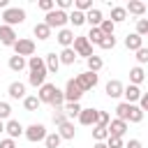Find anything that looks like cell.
<instances>
[{"instance_id": "1", "label": "cell", "mask_w": 148, "mask_h": 148, "mask_svg": "<svg viewBox=\"0 0 148 148\" xmlns=\"http://www.w3.org/2000/svg\"><path fill=\"white\" fill-rule=\"evenodd\" d=\"M28 83L32 86V88H42L44 83H46V65H44V58H39V56H30L28 58Z\"/></svg>"}, {"instance_id": "2", "label": "cell", "mask_w": 148, "mask_h": 148, "mask_svg": "<svg viewBox=\"0 0 148 148\" xmlns=\"http://www.w3.org/2000/svg\"><path fill=\"white\" fill-rule=\"evenodd\" d=\"M0 16H2V23L5 25H12L14 28V25H21L25 21V9H21V7H7Z\"/></svg>"}, {"instance_id": "3", "label": "cell", "mask_w": 148, "mask_h": 148, "mask_svg": "<svg viewBox=\"0 0 148 148\" xmlns=\"http://www.w3.org/2000/svg\"><path fill=\"white\" fill-rule=\"evenodd\" d=\"M44 23L53 30V28H58V30H62L67 23H69V14L67 12H60V9H53V12H49L46 16H44Z\"/></svg>"}, {"instance_id": "4", "label": "cell", "mask_w": 148, "mask_h": 148, "mask_svg": "<svg viewBox=\"0 0 148 148\" xmlns=\"http://www.w3.org/2000/svg\"><path fill=\"white\" fill-rule=\"evenodd\" d=\"M12 49H14V56L30 58V56H35V39H30V37H18Z\"/></svg>"}, {"instance_id": "5", "label": "cell", "mask_w": 148, "mask_h": 148, "mask_svg": "<svg viewBox=\"0 0 148 148\" xmlns=\"http://www.w3.org/2000/svg\"><path fill=\"white\" fill-rule=\"evenodd\" d=\"M46 127L42 125V123H32V125H28L25 127V132H23V136L30 141V143H37V141H44L46 139Z\"/></svg>"}, {"instance_id": "6", "label": "cell", "mask_w": 148, "mask_h": 148, "mask_svg": "<svg viewBox=\"0 0 148 148\" xmlns=\"http://www.w3.org/2000/svg\"><path fill=\"white\" fill-rule=\"evenodd\" d=\"M72 49H74V53H76V56H83L86 60L92 56V44L88 42V37H86V35H79V37H74V44H72Z\"/></svg>"}, {"instance_id": "7", "label": "cell", "mask_w": 148, "mask_h": 148, "mask_svg": "<svg viewBox=\"0 0 148 148\" xmlns=\"http://www.w3.org/2000/svg\"><path fill=\"white\" fill-rule=\"evenodd\" d=\"M74 81L79 83V88H81L83 92H88V90H92V88L97 86V81H99V76L86 69V72H81V74H76V79H74Z\"/></svg>"}, {"instance_id": "8", "label": "cell", "mask_w": 148, "mask_h": 148, "mask_svg": "<svg viewBox=\"0 0 148 148\" xmlns=\"http://www.w3.org/2000/svg\"><path fill=\"white\" fill-rule=\"evenodd\" d=\"M65 102H79L81 97H83V90L79 88V83L74 81V79H69L67 83H65Z\"/></svg>"}, {"instance_id": "9", "label": "cell", "mask_w": 148, "mask_h": 148, "mask_svg": "<svg viewBox=\"0 0 148 148\" xmlns=\"http://www.w3.org/2000/svg\"><path fill=\"white\" fill-rule=\"evenodd\" d=\"M79 123L86 127H95L99 123V109H83L79 113Z\"/></svg>"}, {"instance_id": "10", "label": "cell", "mask_w": 148, "mask_h": 148, "mask_svg": "<svg viewBox=\"0 0 148 148\" xmlns=\"http://www.w3.org/2000/svg\"><path fill=\"white\" fill-rule=\"evenodd\" d=\"M5 132H7V136L9 139H18V136H23V132H25V127L18 123V120H14V118H9L7 123H5Z\"/></svg>"}, {"instance_id": "11", "label": "cell", "mask_w": 148, "mask_h": 148, "mask_svg": "<svg viewBox=\"0 0 148 148\" xmlns=\"http://www.w3.org/2000/svg\"><path fill=\"white\" fill-rule=\"evenodd\" d=\"M56 90H58V86H53V83H44L42 88H37V97H39V102H42V104H51Z\"/></svg>"}, {"instance_id": "12", "label": "cell", "mask_w": 148, "mask_h": 148, "mask_svg": "<svg viewBox=\"0 0 148 148\" xmlns=\"http://www.w3.org/2000/svg\"><path fill=\"white\" fill-rule=\"evenodd\" d=\"M18 37H16V32H14V28L12 25H0V44L2 46H14V42H16Z\"/></svg>"}, {"instance_id": "13", "label": "cell", "mask_w": 148, "mask_h": 148, "mask_svg": "<svg viewBox=\"0 0 148 148\" xmlns=\"http://www.w3.org/2000/svg\"><path fill=\"white\" fill-rule=\"evenodd\" d=\"M123 90H125V86H123L118 79H111V81L106 83V88H104L106 97H111V99H118V97H123Z\"/></svg>"}, {"instance_id": "14", "label": "cell", "mask_w": 148, "mask_h": 148, "mask_svg": "<svg viewBox=\"0 0 148 148\" xmlns=\"http://www.w3.org/2000/svg\"><path fill=\"white\" fill-rule=\"evenodd\" d=\"M109 136H118V139H123L125 136V132H127V123L125 120H118V118H113L111 123H109Z\"/></svg>"}, {"instance_id": "15", "label": "cell", "mask_w": 148, "mask_h": 148, "mask_svg": "<svg viewBox=\"0 0 148 148\" xmlns=\"http://www.w3.org/2000/svg\"><path fill=\"white\" fill-rule=\"evenodd\" d=\"M74 30H69V28H62V30H58V35H56V39H58V44L62 46V49H69L72 44H74Z\"/></svg>"}, {"instance_id": "16", "label": "cell", "mask_w": 148, "mask_h": 148, "mask_svg": "<svg viewBox=\"0 0 148 148\" xmlns=\"http://www.w3.org/2000/svg\"><path fill=\"white\" fill-rule=\"evenodd\" d=\"M141 95H143V92H141V88H139V86H132V83H130V86H125V90H123V97H125V102H127V104H136V102L141 99Z\"/></svg>"}, {"instance_id": "17", "label": "cell", "mask_w": 148, "mask_h": 148, "mask_svg": "<svg viewBox=\"0 0 148 148\" xmlns=\"http://www.w3.org/2000/svg\"><path fill=\"white\" fill-rule=\"evenodd\" d=\"M7 92H9L12 99H25V83H21V81H12L9 88H7Z\"/></svg>"}, {"instance_id": "18", "label": "cell", "mask_w": 148, "mask_h": 148, "mask_svg": "<svg viewBox=\"0 0 148 148\" xmlns=\"http://www.w3.org/2000/svg\"><path fill=\"white\" fill-rule=\"evenodd\" d=\"M141 46H143V37H141V35L130 32V35L125 37V49H130V51H134V53H136Z\"/></svg>"}, {"instance_id": "19", "label": "cell", "mask_w": 148, "mask_h": 148, "mask_svg": "<svg viewBox=\"0 0 148 148\" xmlns=\"http://www.w3.org/2000/svg\"><path fill=\"white\" fill-rule=\"evenodd\" d=\"M125 12H127V14H134V16H143V14H146V2H141V0H130V2L125 5Z\"/></svg>"}, {"instance_id": "20", "label": "cell", "mask_w": 148, "mask_h": 148, "mask_svg": "<svg viewBox=\"0 0 148 148\" xmlns=\"http://www.w3.org/2000/svg\"><path fill=\"white\" fill-rule=\"evenodd\" d=\"M102 21H104V16H102V12H99L97 7H92L90 12H86V23H88L90 28H99Z\"/></svg>"}, {"instance_id": "21", "label": "cell", "mask_w": 148, "mask_h": 148, "mask_svg": "<svg viewBox=\"0 0 148 148\" xmlns=\"http://www.w3.org/2000/svg\"><path fill=\"white\" fill-rule=\"evenodd\" d=\"M44 65H46V72H49V74H58V69H60V58H58L56 53H46V56H44Z\"/></svg>"}, {"instance_id": "22", "label": "cell", "mask_w": 148, "mask_h": 148, "mask_svg": "<svg viewBox=\"0 0 148 148\" xmlns=\"http://www.w3.org/2000/svg\"><path fill=\"white\" fill-rule=\"evenodd\" d=\"M58 134H60V139H65V141H72V139L76 136V130H74V123H72V120H67V123H62V125L58 127Z\"/></svg>"}, {"instance_id": "23", "label": "cell", "mask_w": 148, "mask_h": 148, "mask_svg": "<svg viewBox=\"0 0 148 148\" xmlns=\"http://www.w3.org/2000/svg\"><path fill=\"white\" fill-rule=\"evenodd\" d=\"M62 111L67 113V118L74 123V118H79V113L83 111V106L79 104V102H65V106H62Z\"/></svg>"}, {"instance_id": "24", "label": "cell", "mask_w": 148, "mask_h": 148, "mask_svg": "<svg viewBox=\"0 0 148 148\" xmlns=\"http://www.w3.org/2000/svg\"><path fill=\"white\" fill-rule=\"evenodd\" d=\"M32 32H35V37H37L39 42H44V39H49V37H51V28H49L44 21H42V23H35Z\"/></svg>"}, {"instance_id": "25", "label": "cell", "mask_w": 148, "mask_h": 148, "mask_svg": "<svg viewBox=\"0 0 148 148\" xmlns=\"http://www.w3.org/2000/svg\"><path fill=\"white\" fill-rule=\"evenodd\" d=\"M7 65H9V69H12V72H23V69L28 67V58H21V56H12Z\"/></svg>"}, {"instance_id": "26", "label": "cell", "mask_w": 148, "mask_h": 148, "mask_svg": "<svg viewBox=\"0 0 148 148\" xmlns=\"http://www.w3.org/2000/svg\"><path fill=\"white\" fill-rule=\"evenodd\" d=\"M143 79H146L143 67H139V65H136V67H132V69H130V83H132V86H141V83H143Z\"/></svg>"}, {"instance_id": "27", "label": "cell", "mask_w": 148, "mask_h": 148, "mask_svg": "<svg viewBox=\"0 0 148 148\" xmlns=\"http://www.w3.org/2000/svg\"><path fill=\"white\" fill-rule=\"evenodd\" d=\"M58 58H60V65H74V62H76V53H74L72 46H69V49H62V51L58 53Z\"/></svg>"}, {"instance_id": "28", "label": "cell", "mask_w": 148, "mask_h": 148, "mask_svg": "<svg viewBox=\"0 0 148 148\" xmlns=\"http://www.w3.org/2000/svg\"><path fill=\"white\" fill-rule=\"evenodd\" d=\"M86 67H88V72H92V74H97V72H99V69L104 67V60H102L99 56H95V53H92V56H90V58L86 60Z\"/></svg>"}, {"instance_id": "29", "label": "cell", "mask_w": 148, "mask_h": 148, "mask_svg": "<svg viewBox=\"0 0 148 148\" xmlns=\"http://www.w3.org/2000/svg\"><path fill=\"white\" fill-rule=\"evenodd\" d=\"M111 21H113V23H123V21H127V12H125V7L113 5V7H111Z\"/></svg>"}, {"instance_id": "30", "label": "cell", "mask_w": 148, "mask_h": 148, "mask_svg": "<svg viewBox=\"0 0 148 148\" xmlns=\"http://www.w3.org/2000/svg\"><path fill=\"white\" fill-rule=\"evenodd\" d=\"M39 106H42V102H39L37 95H25V99H23V109L25 111H37Z\"/></svg>"}, {"instance_id": "31", "label": "cell", "mask_w": 148, "mask_h": 148, "mask_svg": "<svg viewBox=\"0 0 148 148\" xmlns=\"http://www.w3.org/2000/svg\"><path fill=\"white\" fill-rule=\"evenodd\" d=\"M143 120V111L139 109V104H130V113H127V123H141Z\"/></svg>"}, {"instance_id": "32", "label": "cell", "mask_w": 148, "mask_h": 148, "mask_svg": "<svg viewBox=\"0 0 148 148\" xmlns=\"http://www.w3.org/2000/svg\"><path fill=\"white\" fill-rule=\"evenodd\" d=\"M69 23H72L74 28H81V25L86 23V14L79 12V9H72V14H69Z\"/></svg>"}, {"instance_id": "33", "label": "cell", "mask_w": 148, "mask_h": 148, "mask_svg": "<svg viewBox=\"0 0 148 148\" xmlns=\"http://www.w3.org/2000/svg\"><path fill=\"white\" fill-rule=\"evenodd\" d=\"M92 139H95V141H106V139H109V130H106L104 125H95V127H92Z\"/></svg>"}, {"instance_id": "34", "label": "cell", "mask_w": 148, "mask_h": 148, "mask_svg": "<svg viewBox=\"0 0 148 148\" xmlns=\"http://www.w3.org/2000/svg\"><path fill=\"white\" fill-rule=\"evenodd\" d=\"M60 134L58 132H51V134H46V139H44V148H58L60 146Z\"/></svg>"}, {"instance_id": "35", "label": "cell", "mask_w": 148, "mask_h": 148, "mask_svg": "<svg viewBox=\"0 0 148 148\" xmlns=\"http://www.w3.org/2000/svg\"><path fill=\"white\" fill-rule=\"evenodd\" d=\"M86 37H88V42H90V44L99 46V42H102V37H104V35H102V30H99V28H90V32H88Z\"/></svg>"}, {"instance_id": "36", "label": "cell", "mask_w": 148, "mask_h": 148, "mask_svg": "<svg viewBox=\"0 0 148 148\" xmlns=\"http://www.w3.org/2000/svg\"><path fill=\"white\" fill-rule=\"evenodd\" d=\"M127 113H130V104H127V102H120V104L116 106V118L127 123Z\"/></svg>"}, {"instance_id": "37", "label": "cell", "mask_w": 148, "mask_h": 148, "mask_svg": "<svg viewBox=\"0 0 148 148\" xmlns=\"http://www.w3.org/2000/svg\"><path fill=\"white\" fill-rule=\"evenodd\" d=\"M116 35H104L102 37V42H99V49H104V51H109V49H113L116 46Z\"/></svg>"}, {"instance_id": "38", "label": "cell", "mask_w": 148, "mask_h": 148, "mask_svg": "<svg viewBox=\"0 0 148 148\" xmlns=\"http://www.w3.org/2000/svg\"><path fill=\"white\" fill-rule=\"evenodd\" d=\"M51 106H53V109H62V106H65V92H62L60 88L56 90V95H53V99H51Z\"/></svg>"}, {"instance_id": "39", "label": "cell", "mask_w": 148, "mask_h": 148, "mask_svg": "<svg viewBox=\"0 0 148 148\" xmlns=\"http://www.w3.org/2000/svg\"><path fill=\"white\" fill-rule=\"evenodd\" d=\"M99 30H102V35H113V30H116V23H113L111 18H104V21L99 23Z\"/></svg>"}, {"instance_id": "40", "label": "cell", "mask_w": 148, "mask_h": 148, "mask_svg": "<svg viewBox=\"0 0 148 148\" xmlns=\"http://www.w3.org/2000/svg\"><path fill=\"white\" fill-rule=\"evenodd\" d=\"M74 9H79V12H90L92 9V0H74Z\"/></svg>"}, {"instance_id": "41", "label": "cell", "mask_w": 148, "mask_h": 148, "mask_svg": "<svg viewBox=\"0 0 148 148\" xmlns=\"http://www.w3.org/2000/svg\"><path fill=\"white\" fill-rule=\"evenodd\" d=\"M67 120H69V118H67V113H65L62 109H56V113H53V125H56V127H60V125H62V123H67Z\"/></svg>"}, {"instance_id": "42", "label": "cell", "mask_w": 148, "mask_h": 148, "mask_svg": "<svg viewBox=\"0 0 148 148\" xmlns=\"http://www.w3.org/2000/svg\"><path fill=\"white\" fill-rule=\"evenodd\" d=\"M136 35H141V37H148V18H139L136 21V30H134Z\"/></svg>"}, {"instance_id": "43", "label": "cell", "mask_w": 148, "mask_h": 148, "mask_svg": "<svg viewBox=\"0 0 148 148\" xmlns=\"http://www.w3.org/2000/svg\"><path fill=\"white\" fill-rule=\"evenodd\" d=\"M37 7H39L42 12H46V14H49V12H53V9H56V0H39V2H37Z\"/></svg>"}, {"instance_id": "44", "label": "cell", "mask_w": 148, "mask_h": 148, "mask_svg": "<svg viewBox=\"0 0 148 148\" xmlns=\"http://www.w3.org/2000/svg\"><path fill=\"white\" fill-rule=\"evenodd\" d=\"M134 58H136L139 67H141V65H146V62H148V49H146V46H141V49L136 51V56H134Z\"/></svg>"}, {"instance_id": "45", "label": "cell", "mask_w": 148, "mask_h": 148, "mask_svg": "<svg viewBox=\"0 0 148 148\" xmlns=\"http://www.w3.org/2000/svg\"><path fill=\"white\" fill-rule=\"evenodd\" d=\"M9 116H12L9 102H0V120H9Z\"/></svg>"}, {"instance_id": "46", "label": "cell", "mask_w": 148, "mask_h": 148, "mask_svg": "<svg viewBox=\"0 0 148 148\" xmlns=\"http://www.w3.org/2000/svg\"><path fill=\"white\" fill-rule=\"evenodd\" d=\"M106 148H125V141L118 136H109L106 139Z\"/></svg>"}, {"instance_id": "47", "label": "cell", "mask_w": 148, "mask_h": 148, "mask_svg": "<svg viewBox=\"0 0 148 148\" xmlns=\"http://www.w3.org/2000/svg\"><path fill=\"white\" fill-rule=\"evenodd\" d=\"M72 7H74V0H56V9H60V12H67Z\"/></svg>"}, {"instance_id": "48", "label": "cell", "mask_w": 148, "mask_h": 148, "mask_svg": "<svg viewBox=\"0 0 148 148\" xmlns=\"http://www.w3.org/2000/svg\"><path fill=\"white\" fill-rule=\"evenodd\" d=\"M109 123H111V116H109L106 111H99V123H97V125H104V127H109Z\"/></svg>"}, {"instance_id": "49", "label": "cell", "mask_w": 148, "mask_h": 148, "mask_svg": "<svg viewBox=\"0 0 148 148\" xmlns=\"http://www.w3.org/2000/svg\"><path fill=\"white\" fill-rule=\"evenodd\" d=\"M139 109H141L143 113L148 111V92H143V95H141V99H139Z\"/></svg>"}, {"instance_id": "50", "label": "cell", "mask_w": 148, "mask_h": 148, "mask_svg": "<svg viewBox=\"0 0 148 148\" xmlns=\"http://www.w3.org/2000/svg\"><path fill=\"white\" fill-rule=\"evenodd\" d=\"M0 148H16V141L7 136V139H2V141H0Z\"/></svg>"}, {"instance_id": "51", "label": "cell", "mask_w": 148, "mask_h": 148, "mask_svg": "<svg viewBox=\"0 0 148 148\" xmlns=\"http://www.w3.org/2000/svg\"><path fill=\"white\" fill-rule=\"evenodd\" d=\"M125 148H143V146H141V141H139V139H130V141L125 143Z\"/></svg>"}, {"instance_id": "52", "label": "cell", "mask_w": 148, "mask_h": 148, "mask_svg": "<svg viewBox=\"0 0 148 148\" xmlns=\"http://www.w3.org/2000/svg\"><path fill=\"white\" fill-rule=\"evenodd\" d=\"M92 148H106V141H95V146Z\"/></svg>"}, {"instance_id": "53", "label": "cell", "mask_w": 148, "mask_h": 148, "mask_svg": "<svg viewBox=\"0 0 148 148\" xmlns=\"http://www.w3.org/2000/svg\"><path fill=\"white\" fill-rule=\"evenodd\" d=\"M7 7H9V2H7V0H0V9H2V12H5V9H7Z\"/></svg>"}, {"instance_id": "54", "label": "cell", "mask_w": 148, "mask_h": 148, "mask_svg": "<svg viewBox=\"0 0 148 148\" xmlns=\"http://www.w3.org/2000/svg\"><path fill=\"white\" fill-rule=\"evenodd\" d=\"M5 132V120H0V134Z\"/></svg>"}, {"instance_id": "55", "label": "cell", "mask_w": 148, "mask_h": 148, "mask_svg": "<svg viewBox=\"0 0 148 148\" xmlns=\"http://www.w3.org/2000/svg\"><path fill=\"white\" fill-rule=\"evenodd\" d=\"M0 25H2V16H0Z\"/></svg>"}]
</instances>
